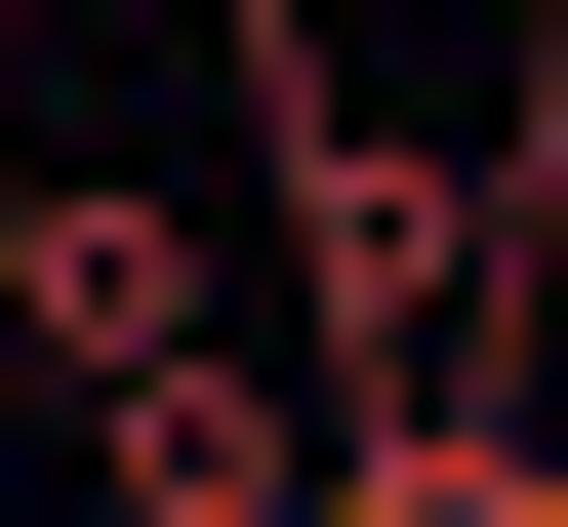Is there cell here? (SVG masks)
<instances>
[{
	"label": "cell",
	"instance_id": "6da1fadb",
	"mask_svg": "<svg viewBox=\"0 0 568 527\" xmlns=\"http://www.w3.org/2000/svg\"><path fill=\"white\" fill-rule=\"evenodd\" d=\"M284 284H203V203L163 163H82V122H0V365L41 406H163V365H244Z\"/></svg>",
	"mask_w": 568,
	"mask_h": 527
},
{
	"label": "cell",
	"instance_id": "7a4b0ae2",
	"mask_svg": "<svg viewBox=\"0 0 568 527\" xmlns=\"http://www.w3.org/2000/svg\"><path fill=\"white\" fill-rule=\"evenodd\" d=\"M325 527H568V446L528 406H406V446H325Z\"/></svg>",
	"mask_w": 568,
	"mask_h": 527
}]
</instances>
